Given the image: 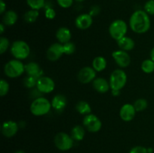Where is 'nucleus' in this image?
I'll list each match as a JSON object with an SVG mask.
<instances>
[{"instance_id":"nucleus-14","label":"nucleus","mask_w":154,"mask_h":153,"mask_svg":"<svg viewBox=\"0 0 154 153\" xmlns=\"http://www.w3.org/2000/svg\"><path fill=\"white\" fill-rule=\"evenodd\" d=\"M136 110L133 104H125L121 106L120 110V116L123 121L131 122L135 118L136 114Z\"/></svg>"},{"instance_id":"nucleus-25","label":"nucleus","mask_w":154,"mask_h":153,"mask_svg":"<svg viewBox=\"0 0 154 153\" xmlns=\"http://www.w3.org/2000/svg\"><path fill=\"white\" fill-rule=\"evenodd\" d=\"M39 16L38 10H34V9H30L27 10L23 15V19L25 22L27 23H33L38 20Z\"/></svg>"},{"instance_id":"nucleus-41","label":"nucleus","mask_w":154,"mask_h":153,"mask_svg":"<svg viewBox=\"0 0 154 153\" xmlns=\"http://www.w3.org/2000/svg\"><path fill=\"white\" fill-rule=\"evenodd\" d=\"M150 58H151V59L154 62V46L153 47V49L151 50V51H150Z\"/></svg>"},{"instance_id":"nucleus-35","label":"nucleus","mask_w":154,"mask_h":153,"mask_svg":"<svg viewBox=\"0 0 154 153\" xmlns=\"http://www.w3.org/2000/svg\"><path fill=\"white\" fill-rule=\"evenodd\" d=\"M59 5L63 8H69L72 5L74 0H57Z\"/></svg>"},{"instance_id":"nucleus-2","label":"nucleus","mask_w":154,"mask_h":153,"mask_svg":"<svg viewBox=\"0 0 154 153\" xmlns=\"http://www.w3.org/2000/svg\"><path fill=\"white\" fill-rule=\"evenodd\" d=\"M52 108L51 102L45 97L34 99L30 105V112L35 116H43L47 115Z\"/></svg>"},{"instance_id":"nucleus-6","label":"nucleus","mask_w":154,"mask_h":153,"mask_svg":"<svg viewBox=\"0 0 154 153\" xmlns=\"http://www.w3.org/2000/svg\"><path fill=\"white\" fill-rule=\"evenodd\" d=\"M128 26L123 20H116L113 21L108 28V32L111 37L117 41L126 36Z\"/></svg>"},{"instance_id":"nucleus-12","label":"nucleus","mask_w":154,"mask_h":153,"mask_svg":"<svg viewBox=\"0 0 154 153\" xmlns=\"http://www.w3.org/2000/svg\"><path fill=\"white\" fill-rule=\"evenodd\" d=\"M112 58L120 68H127L131 63V57L126 51L117 50L112 52Z\"/></svg>"},{"instance_id":"nucleus-15","label":"nucleus","mask_w":154,"mask_h":153,"mask_svg":"<svg viewBox=\"0 0 154 153\" xmlns=\"http://www.w3.org/2000/svg\"><path fill=\"white\" fill-rule=\"evenodd\" d=\"M93 22V16L90 14H82L75 19V26L81 30H86L90 28Z\"/></svg>"},{"instance_id":"nucleus-37","label":"nucleus","mask_w":154,"mask_h":153,"mask_svg":"<svg viewBox=\"0 0 154 153\" xmlns=\"http://www.w3.org/2000/svg\"><path fill=\"white\" fill-rule=\"evenodd\" d=\"M99 12H100V8L98 5H94L91 7V8L90 9V12L88 14H90L92 16H97Z\"/></svg>"},{"instance_id":"nucleus-8","label":"nucleus","mask_w":154,"mask_h":153,"mask_svg":"<svg viewBox=\"0 0 154 153\" xmlns=\"http://www.w3.org/2000/svg\"><path fill=\"white\" fill-rule=\"evenodd\" d=\"M82 123L86 130L92 133H96L99 131L102 127V122L100 118L97 116L92 113L84 116Z\"/></svg>"},{"instance_id":"nucleus-42","label":"nucleus","mask_w":154,"mask_h":153,"mask_svg":"<svg viewBox=\"0 0 154 153\" xmlns=\"http://www.w3.org/2000/svg\"><path fill=\"white\" fill-rule=\"evenodd\" d=\"M147 152H148V153H152V152H153V148H147Z\"/></svg>"},{"instance_id":"nucleus-13","label":"nucleus","mask_w":154,"mask_h":153,"mask_svg":"<svg viewBox=\"0 0 154 153\" xmlns=\"http://www.w3.org/2000/svg\"><path fill=\"white\" fill-rule=\"evenodd\" d=\"M19 128V124L16 122L8 120L2 124V133L7 138L13 137L18 132Z\"/></svg>"},{"instance_id":"nucleus-21","label":"nucleus","mask_w":154,"mask_h":153,"mask_svg":"<svg viewBox=\"0 0 154 153\" xmlns=\"http://www.w3.org/2000/svg\"><path fill=\"white\" fill-rule=\"evenodd\" d=\"M18 20V15L14 10H9L4 13L2 16V23L8 26H14Z\"/></svg>"},{"instance_id":"nucleus-40","label":"nucleus","mask_w":154,"mask_h":153,"mask_svg":"<svg viewBox=\"0 0 154 153\" xmlns=\"http://www.w3.org/2000/svg\"><path fill=\"white\" fill-rule=\"evenodd\" d=\"M5 24L4 23H1L0 24V34H2L4 33L5 29Z\"/></svg>"},{"instance_id":"nucleus-18","label":"nucleus","mask_w":154,"mask_h":153,"mask_svg":"<svg viewBox=\"0 0 154 153\" xmlns=\"http://www.w3.org/2000/svg\"><path fill=\"white\" fill-rule=\"evenodd\" d=\"M93 87L99 93H106L111 89L109 81L102 77H96L93 81Z\"/></svg>"},{"instance_id":"nucleus-1","label":"nucleus","mask_w":154,"mask_h":153,"mask_svg":"<svg viewBox=\"0 0 154 153\" xmlns=\"http://www.w3.org/2000/svg\"><path fill=\"white\" fill-rule=\"evenodd\" d=\"M150 19L145 10H135L129 19V27L137 34H144L150 28Z\"/></svg>"},{"instance_id":"nucleus-27","label":"nucleus","mask_w":154,"mask_h":153,"mask_svg":"<svg viewBox=\"0 0 154 153\" xmlns=\"http://www.w3.org/2000/svg\"><path fill=\"white\" fill-rule=\"evenodd\" d=\"M26 3L31 9L39 10L45 6V0H26Z\"/></svg>"},{"instance_id":"nucleus-32","label":"nucleus","mask_w":154,"mask_h":153,"mask_svg":"<svg viewBox=\"0 0 154 153\" xmlns=\"http://www.w3.org/2000/svg\"><path fill=\"white\" fill-rule=\"evenodd\" d=\"M63 48H64V52L66 55H72L76 50L75 44L71 41L64 44Z\"/></svg>"},{"instance_id":"nucleus-26","label":"nucleus","mask_w":154,"mask_h":153,"mask_svg":"<svg viewBox=\"0 0 154 153\" xmlns=\"http://www.w3.org/2000/svg\"><path fill=\"white\" fill-rule=\"evenodd\" d=\"M142 71L145 74H151L154 71V62L151 58L145 59L142 62L141 65Z\"/></svg>"},{"instance_id":"nucleus-38","label":"nucleus","mask_w":154,"mask_h":153,"mask_svg":"<svg viewBox=\"0 0 154 153\" xmlns=\"http://www.w3.org/2000/svg\"><path fill=\"white\" fill-rule=\"evenodd\" d=\"M6 4L3 0H0V14H3L5 12Z\"/></svg>"},{"instance_id":"nucleus-31","label":"nucleus","mask_w":154,"mask_h":153,"mask_svg":"<svg viewBox=\"0 0 154 153\" xmlns=\"http://www.w3.org/2000/svg\"><path fill=\"white\" fill-rule=\"evenodd\" d=\"M10 46V41L5 37L0 38V53L4 54Z\"/></svg>"},{"instance_id":"nucleus-10","label":"nucleus","mask_w":154,"mask_h":153,"mask_svg":"<svg viewBox=\"0 0 154 153\" xmlns=\"http://www.w3.org/2000/svg\"><path fill=\"white\" fill-rule=\"evenodd\" d=\"M96 78V71L93 67L86 66L82 68L78 74V80L81 83L88 84L93 82Z\"/></svg>"},{"instance_id":"nucleus-39","label":"nucleus","mask_w":154,"mask_h":153,"mask_svg":"<svg viewBox=\"0 0 154 153\" xmlns=\"http://www.w3.org/2000/svg\"><path fill=\"white\" fill-rule=\"evenodd\" d=\"M111 94L114 97H117L119 96L120 94V90H111Z\"/></svg>"},{"instance_id":"nucleus-16","label":"nucleus","mask_w":154,"mask_h":153,"mask_svg":"<svg viewBox=\"0 0 154 153\" xmlns=\"http://www.w3.org/2000/svg\"><path fill=\"white\" fill-rule=\"evenodd\" d=\"M51 105L54 110L57 112H62L67 105V98L63 94H56L51 100Z\"/></svg>"},{"instance_id":"nucleus-9","label":"nucleus","mask_w":154,"mask_h":153,"mask_svg":"<svg viewBox=\"0 0 154 153\" xmlns=\"http://www.w3.org/2000/svg\"><path fill=\"white\" fill-rule=\"evenodd\" d=\"M55 82L50 76H42L38 79L36 88L42 93V94H48L51 93L55 88Z\"/></svg>"},{"instance_id":"nucleus-5","label":"nucleus","mask_w":154,"mask_h":153,"mask_svg":"<svg viewBox=\"0 0 154 153\" xmlns=\"http://www.w3.org/2000/svg\"><path fill=\"white\" fill-rule=\"evenodd\" d=\"M127 82V74L122 69H116L111 72L109 78L111 90H120Z\"/></svg>"},{"instance_id":"nucleus-4","label":"nucleus","mask_w":154,"mask_h":153,"mask_svg":"<svg viewBox=\"0 0 154 153\" xmlns=\"http://www.w3.org/2000/svg\"><path fill=\"white\" fill-rule=\"evenodd\" d=\"M25 72V64L19 59H11L4 66V74L9 78H17Z\"/></svg>"},{"instance_id":"nucleus-22","label":"nucleus","mask_w":154,"mask_h":153,"mask_svg":"<svg viewBox=\"0 0 154 153\" xmlns=\"http://www.w3.org/2000/svg\"><path fill=\"white\" fill-rule=\"evenodd\" d=\"M85 136V128L81 125H75L71 130V136L75 141H81Z\"/></svg>"},{"instance_id":"nucleus-7","label":"nucleus","mask_w":154,"mask_h":153,"mask_svg":"<svg viewBox=\"0 0 154 153\" xmlns=\"http://www.w3.org/2000/svg\"><path fill=\"white\" fill-rule=\"evenodd\" d=\"M54 144L58 149L61 151H68L73 146L74 140L71 135L65 132H60L54 137Z\"/></svg>"},{"instance_id":"nucleus-11","label":"nucleus","mask_w":154,"mask_h":153,"mask_svg":"<svg viewBox=\"0 0 154 153\" xmlns=\"http://www.w3.org/2000/svg\"><path fill=\"white\" fill-rule=\"evenodd\" d=\"M64 52L63 44L60 43H54L48 47L46 56L48 60L51 62H56L60 59Z\"/></svg>"},{"instance_id":"nucleus-36","label":"nucleus","mask_w":154,"mask_h":153,"mask_svg":"<svg viewBox=\"0 0 154 153\" xmlns=\"http://www.w3.org/2000/svg\"><path fill=\"white\" fill-rule=\"evenodd\" d=\"M129 153H148L147 148L141 146H137L133 147L132 149L129 151Z\"/></svg>"},{"instance_id":"nucleus-28","label":"nucleus","mask_w":154,"mask_h":153,"mask_svg":"<svg viewBox=\"0 0 154 153\" xmlns=\"http://www.w3.org/2000/svg\"><path fill=\"white\" fill-rule=\"evenodd\" d=\"M133 105L137 112H141V111H144V110L147 109L148 103H147V100L146 99L138 98L134 102Z\"/></svg>"},{"instance_id":"nucleus-17","label":"nucleus","mask_w":154,"mask_h":153,"mask_svg":"<svg viewBox=\"0 0 154 153\" xmlns=\"http://www.w3.org/2000/svg\"><path fill=\"white\" fill-rule=\"evenodd\" d=\"M25 72L28 76H35L38 79L44 76L43 70L40 67V65L35 62H30L25 64Z\"/></svg>"},{"instance_id":"nucleus-3","label":"nucleus","mask_w":154,"mask_h":153,"mask_svg":"<svg viewBox=\"0 0 154 153\" xmlns=\"http://www.w3.org/2000/svg\"><path fill=\"white\" fill-rule=\"evenodd\" d=\"M10 51L13 57L16 59L23 60L30 55V46L23 40H16L10 46Z\"/></svg>"},{"instance_id":"nucleus-33","label":"nucleus","mask_w":154,"mask_h":153,"mask_svg":"<svg viewBox=\"0 0 154 153\" xmlns=\"http://www.w3.org/2000/svg\"><path fill=\"white\" fill-rule=\"evenodd\" d=\"M144 10L149 15H154V0H148L145 3Z\"/></svg>"},{"instance_id":"nucleus-29","label":"nucleus","mask_w":154,"mask_h":153,"mask_svg":"<svg viewBox=\"0 0 154 153\" xmlns=\"http://www.w3.org/2000/svg\"><path fill=\"white\" fill-rule=\"evenodd\" d=\"M38 82V78L27 75L23 79V85L27 88H35Z\"/></svg>"},{"instance_id":"nucleus-30","label":"nucleus","mask_w":154,"mask_h":153,"mask_svg":"<svg viewBox=\"0 0 154 153\" xmlns=\"http://www.w3.org/2000/svg\"><path fill=\"white\" fill-rule=\"evenodd\" d=\"M10 86L8 81L5 79H2L0 81V95L2 97L7 95V94L9 92Z\"/></svg>"},{"instance_id":"nucleus-19","label":"nucleus","mask_w":154,"mask_h":153,"mask_svg":"<svg viewBox=\"0 0 154 153\" xmlns=\"http://www.w3.org/2000/svg\"><path fill=\"white\" fill-rule=\"evenodd\" d=\"M56 38H57L59 43L64 44L68 43L71 40L72 32H71L70 29L67 27H60L57 29V32H56Z\"/></svg>"},{"instance_id":"nucleus-24","label":"nucleus","mask_w":154,"mask_h":153,"mask_svg":"<svg viewBox=\"0 0 154 153\" xmlns=\"http://www.w3.org/2000/svg\"><path fill=\"white\" fill-rule=\"evenodd\" d=\"M75 109L80 114L84 116L90 114L92 111L90 104L88 102L85 101V100H80L78 103H77L76 106H75Z\"/></svg>"},{"instance_id":"nucleus-44","label":"nucleus","mask_w":154,"mask_h":153,"mask_svg":"<svg viewBox=\"0 0 154 153\" xmlns=\"http://www.w3.org/2000/svg\"><path fill=\"white\" fill-rule=\"evenodd\" d=\"M75 1H76V2H84V0H75Z\"/></svg>"},{"instance_id":"nucleus-20","label":"nucleus","mask_w":154,"mask_h":153,"mask_svg":"<svg viewBox=\"0 0 154 153\" xmlns=\"http://www.w3.org/2000/svg\"><path fill=\"white\" fill-rule=\"evenodd\" d=\"M117 43L120 50L126 51V52L133 50L135 46V41H134L133 39L127 37V36H124L123 38H122L121 39L117 40Z\"/></svg>"},{"instance_id":"nucleus-34","label":"nucleus","mask_w":154,"mask_h":153,"mask_svg":"<svg viewBox=\"0 0 154 153\" xmlns=\"http://www.w3.org/2000/svg\"><path fill=\"white\" fill-rule=\"evenodd\" d=\"M45 17L48 20H54L56 17V11L53 8H48L45 9Z\"/></svg>"},{"instance_id":"nucleus-23","label":"nucleus","mask_w":154,"mask_h":153,"mask_svg":"<svg viewBox=\"0 0 154 153\" xmlns=\"http://www.w3.org/2000/svg\"><path fill=\"white\" fill-rule=\"evenodd\" d=\"M93 68L96 72H102L107 67V60L103 56H96L93 60Z\"/></svg>"},{"instance_id":"nucleus-43","label":"nucleus","mask_w":154,"mask_h":153,"mask_svg":"<svg viewBox=\"0 0 154 153\" xmlns=\"http://www.w3.org/2000/svg\"><path fill=\"white\" fill-rule=\"evenodd\" d=\"M15 153H25V152L23 151V150H19V151H17Z\"/></svg>"}]
</instances>
